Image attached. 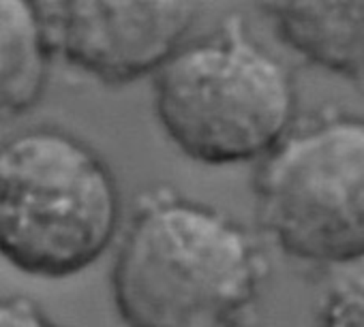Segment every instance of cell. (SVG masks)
Here are the masks:
<instances>
[{
  "instance_id": "cell-1",
  "label": "cell",
  "mask_w": 364,
  "mask_h": 327,
  "mask_svg": "<svg viewBox=\"0 0 364 327\" xmlns=\"http://www.w3.org/2000/svg\"><path fill=\"white\" fill-rule=\"evenodd\" d=\"M266 274L264 253L234 218L156 193L124 231L112 295L124 327H245Z\"/></svg>"
},
{
  "instance_id": "cell-2",
  "label": "cell",
  "mask_w": 364,
  "mask_h": 327,
  "mask_svg": "<svg viewBox=\"0 0 364 327\" xmlns=\"http://www.w3.org/2000/svg\"><path fill=\"white\" fill-rule=\"evenodd\" d=\"M120 189L97 150L54 126L0 141V257L60 280L97 263L120 225Z\"/></svg>"
},
{
  "instance_id": "cell-3",
  "label": "cell",
  "mask_w": 364,
  "mask_h": 327,
  "mask_svg": "<svg viewBox=\"0 0 364 327\" xmlns=\"http://www.w3.org/2000/svg\"><path fill=\"white\" fill-rule=\"evenodd\" d=\"M154 116L187 158L210 167L266 156L294 126L287 69L242 26L182 43L154 73Z\"/></svg>"
},
{
  "instance_id": "cell-4",
  "label": "cell",
  "mask_w": 364,
  "mask_h": 327,
  "mask_svg": "<svg viewBox=\"0 0 364 327\" xmlns=\"http://www.w3.org/2000/svg\"><path fill=\"white\" fill-rule=\"evenodd\" d=\"M253 191L259 225L285 255L341 267L364 261V118L289 128L259 158Z\"/></svg>"
},
{
  "instance_id": "cell-5",
  "label": "cell",
  "mask_w": 364,
  "mask_h": 327,
  "mask_svg": "<svg viewBox=\"0 0 364 327\" xmlns=\"http://www.w3.org/2000/svg\"><path fill=\"white\" fill-rule=\"evenodd\" d=\"M191 24V0H56L48 28L67 65L120 86L154 75Z\"/></svg>"
},
{
  "instance_id": "cell-6",
  "label": "cell",
  "mask_w": 364,
  "mask_h": 327,
  "mask_svg": "<svg viewBox=\"0 0 364 327\" xmlns=\"http://www.w3.org/2000/svg\"><path fill=\"white\" fill-rule=\"evenodd\" d=\"M279 37L306 62L364 79V0H270Z\"/></svg>"
},
{
  "instance_id": "cell-7",
  "label": "cell",
  "mask_w": 364,
  "mask_h": 327,
  "mask_svg": "<svg viewBox=\"0 0 364 327\" xmlns=\"http://www.w3.org/2000/svg\"><path fill=\"white\" fill-rule=\"evenodd\" d=\"M52 62L48 20L37 0H0V120L28 113Z\"/></svg>"
},
{
  "instance_id": "cell-8",
  "label": "cell",
  "mask_w": 364,
  "mask_h": 327,
  "mask_svg": "<svg viewBox=\"0 0 364 327\" xmlns=\"http://www.w3.org/2000/svg\"><path fill=\"white\" fill-rule=\"evenodd\" d=\"M347 267L323 299L319 327H364V261Z\"/></svg>"
},
{
  "instance_id": "cell-9",
  "label": "cell",
  "mask_w": 364,
  "mask_h": 327,
  "mask_svg": "<svg viewBox=\"0 0 364 327\" xmlns=\"http://www.w3.org/2000/svg\"><path fill=\"white\" fill-rule=\"evenodd\" d=\"M0 327H60L28 297H0Z\"/></svg>"
}]
</instances>
